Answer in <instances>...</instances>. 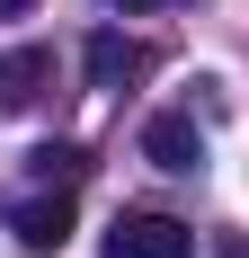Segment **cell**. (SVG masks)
<instances>
[{"label": "cell", "instance_id": "6da1fadb", "mask_svg": "<svg viewBox=\"0 0 249 258\" xmlns=\"http://www.w3.org/2000/svg\"><path fill=\"white\" fill-rule=\"evenodd\" d=\"M107 258H196V232L178 214H116Z\"/></svg>", "mask_w": 249, "mask_h": 258}, {"label": "cell", "instance_id": "7a4b0ae2", "mask_svg": "<svg viewBox=\"0 0 249 258\" xmlns=\"http://www.w3.org/2000/svg\"><path fill=\"white\" fill-rule=\"evenodd\" d=\"M9 232H18V249H63L72 240V187H45V196H27L18 214H9Z\"/></svg>", "mask_w": 249, "mask_h": 258}, {"label": "cell", "instance_id": "3957f363", "mask_svg": "<svg viewBox=\"0 0 249 258\" xmlns=\"http://www.w3.org/2000/svg\"><path fill=\"white\" fill-rule=\"evenodd\" d=\"M143 160H151V169H169V178L205 169V134H196V116H151V125H143Z\"/></svg>", "mask_w": 249, "mask_h": 258}, {"label": "cell", "instance_id": "277c9868", "mask_svg": "<svg viewBox=\"0 0 249 258\" xmlns=\"http://www.w3.org/2000/svg\"><path fill=\"white\" fill-rule=\"evenodd\" d=\"M151 72V45L143 36H116V27H98L89 36V89H125V80Z\"/></svg>", "mask_w": 249, "mask_h": 258}, {"label": "cell", "instance_id": "5b68a950", "mask_svg": "<svg viewBox=\"0 0 249 258\" xmlns=\"http://www.w3.org/2000/svg\"><path fill=\"white\" fill-rule=\"evenodd\" d=\"M45 80H53V53H45V45H18V53H0V116L36 107V98H45Z\"/></svg>", "mask_w": 249, "mask_h": 258}, {"label": "cell", "instance_id": "8992f818", "mask_svg": "<svg viewBox=\"0 0 249 258\" xmlns=\"http://www.w3.org/2000/svg\"><path fill=\"white\" fill-rule=\"evenodd\" d=\"M36 178H45V187H72L80 178V152H72V143H45V152H36Z\"/></svg>", "mask_w": 249, "mask_h": 258}, {"label": "cell", "instance_id": "52a82bcc", "mask_svg": "<svg viewBox=\"0 0 249 258\" xmlns=\"http://www.w3.org/2000/svg\"><path fill=\"white\" fill-rule=\"evenodd\" d=\"M125 18H151V9H178V0H116Z\"/></svg>", "mask_w": 249, "mask_h": 258}, {"label": "cell", "instance_id": "ba28073f", "mask_svg": "<svg viewBox=\"0 0 249 258\" xmlns=\"http://www.w3.org/2000/svg\"><path fill=\"white\" fill-rule=\"evenodd\" d=\"M27 9H36V0H0V18H27Z\"/></svg>", "mask_w": 249, "mask_h": 258}]
</instances>
